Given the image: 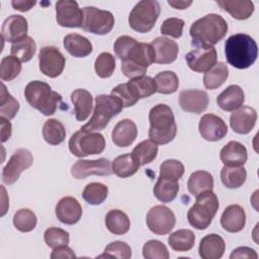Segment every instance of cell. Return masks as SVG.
Returning <instances> with one entry per match:
<instances>
[{"label":"cell","mask_w":259,"mask_h":259,"mask_svg":"<svg viewBox=\"0 0 259 259\" xmlns=\"http://www.w3.org/2000/svg\"><path fill=\"white\" fill-rule=\"evenodd\" d=\"M229 76V69L223 62L217 63L204 73L203 85L206 89L213 90L222 86Z\"/></svg>","instance_id":"35"},{"label":"cell","mask_w":259,"mask_h":259,"mask_svg":"<svg viewBox=\"0 0 259 259\" xmlns=\"http://www.w3.org/2000/svg\"><path fill=\"white\" fill-rule=\"evenodd\" d=\"M112 173L110 161L105 158L97 160H77L71 168V175L76 179H85L89 175L108 176Z\"/></svg>","instance_id":"15"},{"label":"cell","mask_w":259,"mask_h":259,"mask_svg":"<svg viewBox=\"0 0 259 259\" xmlns=\"http://www.w3.org/2000/svg\"><path fill=\"white\" fill-rule=\"evenodd\" d=\"M36 215L28 208H20L13 215L14 227L22 233L32 231L36 226Z\"/></svg>","instance_id":"43"},{"label":"cell","mask_w":259,"mask_h":259,"mask_svg":"<svg viewBox=\"0 0 259 259\" xmlns=\"http://www.w3.org/2000/svg\"><path fill=\"white\" fill-rule=\"evenodd\" d=\"M82 28L94 34H107L114 26V17L111 12L101 10L93 6H86L83 9Z\"/></svg>","instance_id":"10"},{"label":"cell","mask_w":259,"mask_h":259,"mask_svg":"<svg viewBox=\"0 0 259 259\" xmlns=\"http://www.w3.org/2000/svg\"><path fill=\"white\" fill-rule=\"evenodd\" d=\"M149 230L155 235L163 236L172 231L175 226L174 212L165 205H155L150 208L146 217Z\"/></svg>","instance_id":"12"},{"label":"cell","mask_w":259,"mask_h":259,"mask_svg":"<svg viewBox=\"0 0 259 259\" xmlns=\"http://www.w3.org/2000/svg\"><path fill=\"white\" fill-rule=\"evenodd\" d=\"M123 109V104L119 98L110 94H100L95 98V107L89 121L81 128L87 132L102 131L110 119Z\"/></svg>","instance_id":"6"},{"label":"cell","mask_w":259,"mask_h":259,"mask_svg":"<svg viewBox=\"0 0 259 259\" xmlns=\"http://www.w3.org/2000/svg\"><path fill=\"white\" fill-rule=\"evenodd\" d=\"M143 256L146 259H168L167 247L158 240H150L143 246Z\"/></svg>","instance_id":"52"},{"label":"cell","mask_w":259,"mask_h":259,"mask_svg":"<svg viewBox=\"0 0 259 259\" xmlns=\"http://www.w3.org/2000/svg\"><path fill=\"white\" fill-rule=\"evenodd\" d=\"M71 101L74 104L75 117L78 121H84L91 113L93 97L86 89H76L71 93Z\"/></svg>","instance_id":"28"},{"label":"cell","mask_w":259,"mask_h":259,"mask_svg":"<svg viewBox=\"0 0 259 259\" xmlns=\"http://www.w3.org/2000/svg\"><path fill=\"white\" fill-rule=\"evenodd\" d=\"M56 18L61 26L82 27L84 15L76 1L61 0L56 3Z\"/></svg>","instance_id":"16"},{"label":"cell","mask_w":259,"mask_h":259,"mask_svg":"<svg viewBox=\"0 0 259 259\" xmlns=\"http://www.w3.org/2000/svg\"><path fill=\"white\" fill-rule=\"evenodd\" d=\"M184 27V21L177 17H170L163 21L161 25V33L164 35H169L178 38L182 35Z\"/></svg>","instance_id":"53"},{"label":"cell","mask_w":259,"mask_h":259,"mask_svg":"<svg viewBox=\"0 0 259 259\" xmlns=\"http://www.w3.org/2000/svg\"><path fill=\"white\" fill-rule=\"evenodd\" d=\"M118 258V259H130L132 257V249L130 245L122 241H114L109 243L104 253L99 255L98 258Z\"/></svg>","instance_id":"49"},{"label":"cell","mask_w":259,"mask_h":259,"mask_svg":"<svg viewBox=\"0 0 259 259\" xmlns=\"http://www.w3.org/2000/svg\"><path fill=\"white\" fill-rule=\"evenodd\" d=\"M56 215L61 223L74 225L82 217V206L75 197L65 196L59 200L56 206Z\"/></svg>","instance_id":"21"},{"label":"cell","mask_w":259,"mask_h":259,"mask_svg":"<svg viewBox=\"0 0 259 259\" xmlns=\"http://www.w3.org/2000/svg\"><path fill=\"white\" fill-rule=\"evenodd\" d=\"M231 259H237V258H248V259H257L258 254L256 251L249 247H238L233 250V252L230 255Z\"/></svg>","instance_id":"54"},{"label":"cell","mask_w":259,"mask_h":259,"mask_svg":"<svg viewBox=\"0 0 259 259\" xmlns=\"http://www.w3.org/2000/svg\"><path fill=\"white\" fill-rule=\"evenodd\" d=\"M105 226L113 235H124L131 228V222L123 211L119 209H111L106 213Z\"/></svg>","instance_id":"31"},{"label":"cell","mask_w":259,"mask_h":259,"mask_svg":"<svg viewBox=\"0 0 259 259\" xmlns=\"http://www.w3.org/2000/svg\"><path fill=\"white\" fill-rule=\"evenodd\" d=\"M160 4L155 0L138 2L128 16L130 26L141 33L149 32L155 25L160 15Z\"/></svg>","instance_id":"8"},{"label":"cell","mask_w":259,"mask_h":259,"mask_svg":"<svg viewBox=\"0 0 259 259\" xmlns=\"http://www.w3.org/2000/svg\"><path fill=\"white\" fill-rule=\"evenodd\" d=\"M220 158L225 166H229V167L244 166V164L247 162V159H248L247 149L243 144L237 141H231L226 146H224L223 149L221 150Z\"/></svg>","instance_id":"23"},{"label":"cell","mask_w":259,"mask_h":259,"mask_svg":"<svg viewBox=\"0 0 259 259\" xmlns=\"http://www.w3.org/2000/svg\"><path fill=\"white\" fill-rule=\"evenodd\" d=\"M247 178V171L243 166L240 167H229L224 166L221 170L222 183L227 188H239L241 187Z\"/></svg>","instance_id":"38"},{"label":"cell","mask_w":259,"mask_h":259,"mask_svg":"<svg viewBox=\"0 0 259 259\" xmlns=\"http://www.w3.org/2000/svg\"><path fill=\"white\" fill-rule=\"evenodd\" d=\"M24 96L30 106L47 116L53 115L59 104H62V96L42 81L29 82L24 89Z\"/></svg>","instance_id":"5"},{"label":"cell","mask_w":259,"mask_h":259,"mask_svg":"<svg viewBox=\"0 0 259 259\" xmlns=\"http://www.w3.org/2000/svg\"><path fill=\"white\" fill-rule=\"evenodd\" d=\"M184 174V166L178 160H165L160 166V175L159 177L179 181V179Z\"/></svg>","instance_id":"51"},{"label":"cell","mask_w":259,"mask_h":259,"mask_svg":"<svg viewBox=\"0 0 259 259\" xmlns=\"http://www.w3.org/2000/svg\"><path fill=\"white\" fill-rule=\"evenodd\" d=\"M209 98L205 91L197 89L183 90L179 94V104L186 112L199 114L208 106Z\"/></svg>","instance_id":"18"},{"label":"cell","mask_w":259,"mask_h":259,"mask_svg":"<svg viewBox=\"0 0 259 259\" xmlns=\"http://www.w3.org/2000/svg\"><path fill=\"white\" fill-rule=\"evenodd\" d=\"M195 197V203L189 208L187 219L193 228L205 230L219 209V199L212 190L201 192Z\"/></svg>","instance_id":"7"},{"label":"cell","mask_w":259,"mask_h":259,"mask_svg":"<svg viewBox=\"0 0 259 259\" xmlns=\"http://www.w3.org/2000/svg\"><path fill=\"white\" fill-rule=\"evenodd\" d=\"M168 4L170 6H172L173 8H175V9H186L192 4V1H177V0L172 1V0H169Z\"/></svg>","instance_id":"58"},{"label":"cell","mask_w":259,"mask_h":259,"mask_svg":"<svg viewBox=\"0 0 259 259\" xmlns=\"http://www.w3.org/2000/svg\"><path fill=\"white\" fill-rule=\"evenodd\" d=\"M226 244L224 239L217 234H208L200 240L199 256L202 259H220L225 252Z\"/></svg>","instance_id":"26"},{"label":"cell","mask_w":259,"mask_h":259,"mask_svg":"<svg viewBox=\"0 0 259 259\" xmlns=\"http://www.w3.org/2000/svg\"><path fill=\"white\" fill-rule=\"evenodd\" d=\"M194 48L186 54L185 60L188 67L198 73H205L217 64V51L213 46L193 44Z\"/></svg>","instance_id":"11"},{"label":"cell","mask_w":259,"mask_h":259,"mask_svg":"<svg viewBox=\"0 0 259 259\" xmlns=\"http://www.w3.org/2000/svg\"><path fill=\"white\" fill-rule=\"evenodd\" d=\"M104 149L105 139L97 132H87L80 128L72 135L69 141L70 152L79 158L101 154Z\"/></svg>","instance_id":"9"},{"label":"cell","mask_w":259,"mask_h":259,"mask_svg":"<svg viewBox=\"0 0 259 259\" xmlns=\"http://www.w3.org/2000/svg\"><path fill=\"white\" fill-rule=\"evenodd\" d=\"M187 187H188V191L193 196H197L199 193L207 190H212V187H213L212 175L203 170L195 171L189 176Z\"/></svg>","instance_id":"33"},{"label":"cell","mask_w":259,"mask_h":259,"mask_svg":"<svg viewBox=\"0 0 259 259\" xmlns=\"http://www.w3.org/2000/svg\"><path fill=\"white\" fill-rule=\"evenodd\" d=\"M36 4L35 1H18V0H13L11 2V5L13 6L14 9L21 11V12H25L28 11L29 9H31L34 5Z\"/></svg>","instance_id":"57"},{"label":"cell","mask_w":259,"mask_h":259,"mask_svg":"<svg viewBox=\"0 0 259 259\" xmlns=\"http://www.w3.org/2000/svg\"><path fill=\"white\" fill-rule=\"evenodd\" d=\"M215 2L223 10L227 11L232 17L239 20L249 18L254 12V3L252 1L218 0Z\"/></svg>","instance_id":"30"},{"label":"cell","mask_w":259,"mask_h":259,"mask_svg":"<svg viewBox=\"0 0 259 259\" xmlns=\"http://www.w3.org/2000/svg\"><path fill=\"white\" fill-rule=\"evenodd\" d=\"M179 191L178 181L158 177L153 192L156 198L162 202H170L177 196Z\"/></svg>","instance_id":"36"},{"label":"cell","mask_w":259,"mask_h":259,"mask_svg":"<svg viewBox=\"0 0 259 259\" xmlns=\"http://www.w3.org/2000/svg\"><path fill=\"white\" fill-rule=\"evenodd\" d=\"M64 47L66 51L75 58H84L92 53L91 41L78 33H69L64 37Z\"/></svg>","instance_id":"29"},{"label":"cell","mask_w":259,"mask_h":259,"mask_svg":"<svg viewBox=\"0 0 259 259\" xmlns=\"http://www.w3.org/2000/svg\"><path fill=\"white\" fill-rule=\"evenodd\" d=\"M138 136V128L136 123L128 118H124L118 121L112 132L111 139L115 146L125 148L131 146Z\"/></svg>","instance_id":"24"},{"label":"cell","mask_w":259,"mask_h":259,"mask_svg":"<svg viewBox=\"0 0 259 259\" xmlns=\"http://www.w3.org/2000/svg\"><path fill=\"white\" fill-rule=\"evenodd\" d=\"M155 53V61L157 64H171L178 56V45L175 40H172L165 36H160L152 40L150 44Z\"/></svg>","instance_id":"22"},{"label":"cell","mask_w":259,"mask_h":259,"mask_svg":"<svg viewBox=\"0 0 259 259\" xmlns=\"http://www.w3.org/2000/svg\"><path fill=\"white\" fill-rule=\"evenodd\" d=\"M36 52V44L34 39L30 36H26L20 39L17 42L12 44L10 53L11 56L17 58L20 62H28L30 61Z\"/></svg>","instance_id":"39"},{"label":"cell","mask_w":259,"mask_h":259,"mask_svg":"<svg viewBox=\"0 0 259 259\" xmlns=\"http://www.w3.org/2000/svg\"><path fill=\"white\" fill-rule=\"evenodd\" d=\"M198 130L201 137L209 142L222 140L228 134V126L220 116L206 113L199 119Z\"/></svg>","instance_id":"17"},{"label":"cell","mask_w":259,"mask_h":259,"mask_svg":"<svg viewBox=\"0 0 259 259\" xmlns=\"http://www.w3.org/2000/svg\"><path fill=\"white\" fill-rule=\"evenodd\" d=\"M221 225L229 233L242 231L246 225V213L243 207L239 204L227 206L221 217Z\"/></svg>","instance_id":"25"},{"label":"cell","mask_w":259,"mask_h":259,"mask_svg":"<svg viewBox=\"0 0 259 259\" xmlns=\"http://www.w3.org/2000/svg\"><path fill=\"white\" fill-rule=\"evenodd\" d=\"M66 59L58 48L53 46L42 47L38 54V66L40 72L50 77L60 76L65 68Z\"/></svg>","instance_id":"14"},{"label":"cell","mask_w":259,"mask_h":259,"mask_svg":"<svg viewBox=\"0 0 259 259\" xmlns=\"http://www.w3.org/2000/svg\"><path fill=\"white\" fill-rule=\"evenodd\" d=\"M44 239L47 246H49L52 249H55L58 247L68 246L70 236L69 233L66 232L65 230L53 227L46 230L44 234Z\"/></svg>","instance_id":"46"},{"label":"cell","mask_w":259,"mask_h":259,"mask_svg":"<svg viewBox=\"0 0 259 259\" xmlns=\"http://www.w3.org/2000/svg\"><path fill=\"white\" fill-rule=\"evenodd\" d=\"M245 101L243 89L238 85L228 86L217 97V103L225 111H234L241 107Z\"/></svg>","instance_id":"27"},{"label":"cell","mask_w":259,"mask_h":259,"mask_svg":"<svg viewBox=\"0 0 259 259\" xmlns=\"http://www.w3.org/2000/svg\"><path fill=\"white\" fill-rule=\"evenodd\" d=\"M0 121H1V142L4 143L10 138L12 127L8 119L0 117Z\"/></svg>","instance_id":"56"},{"label":"cell","mask_w":259,"mask_h":259,"mask_svg":"<svg viewBox=\"0 0 259 259\" xmlns=\"http://www.w3.org/2000/svg\"><path fill=\"white\" fill-rule=\"evenodd\" d=\"M157 154L158 146L151 140L141 142L134 148L132 152V155L141 166L151 163L157 157Z\"/></svg>","instance_id":"41"},{"label":"cell","mask_w":259,"mask_h":259,"mask_svg":"<svg viewBox=\"0 0 259 259\" xmlns=\"http://www.w3.org/2000/svg\"><path fill=\"white\" fill-rule=\"evenodd\" d=\"M156 91L161 94H172L179 86V79L172 71H163L158 73L154 78Z\"/></svg>","instance_id":"40"},{"label":"cell","mask_w":259,"mask_h":259,"mask_svg":"<svg viewBox=\"0 0 259 259\" xmlns=\"http://www.w3.org/2000/svg\"><path fill=\"white\" fill-rule=\"evenodd\" d=\"M149 138L157 145H165L172 142L177 133L175 117L170 106L157 104L149 112Z\"/></svg>","instance_id":"3"},{"label":"cell","mask_w":259,"mask_h":259,"mask_svg":"<svg viewBox=\"0 0 259 259\" xmlns=\"http://www.w3.org/2000/svg\"><path fill=\"white\" fill-rule=\"evenodd\" d=\"M195 236L192 231L187 229L178 230L168 237L169 246L177 252H187L194 246Z\"/></svg>","instance_id":"34"},{"label":"cell","mask_w":259,"mask_h":259,"mask_svg":"<svg viewBox=\"0 0 259 259\" xmlns=\"http://www.w3.org/2000/svg\"><path fill=\"white\" fill-rule=\"evenodd\" d=\"M94 69L96 74L100 78L110 77L115 69V59L114 57L107 52L101 53L95 60Z\"/></svg>","instance_id":"47"},{"label":"cell","mask_w":259,"mask_h":259,"mask_svg":"<svg viewBox=\"0 0 259 259\" xmlns=\"http://www.w3.org/2000/svg\"><path fill=\"white\" fill-rule=\"evenodd\" d=\"M228 31L227 21L219 14L210 13L194 21L189 29L193 44L215 45Z\"/></svg>","instance_id":"4"},{"label":"cell","mask_w":259,"mask_h":259,"mask_svg":"<svg viewBox=\"0 0 259 259\" xmlns=\"http://www.w3.org/2000/svg\"><path fill=\"white\" fill-rule=\"evenodd\" d=\"M32 163L33 157L27 149H17L2 170V181L7 185L13 184L21 172L28 169Z\"/></svg>","instance_id":"13"},{"label":"cell","mask_w":259,"mask_h":259,"mask_svg":"<svg viewBox=\"0 0 259 259\" xmlns=\"http://www.w3.org/2000/svg\"><path fill=\"white\" fill-rule=\"evenodd\" d=\"M52 259H59V258H76L75 253L71 248L68 246L58 247L55 248L51 254Z\"/></svg>","instance_id":"55"},{"label":"cell","mask_w":259,"mask_h":259,"mask_svg":"<svg viewBox=\"0 0 259 259\" xmlns=\"http://www.w3.org/2000/svg\"><path fill=\"white\" fill-rule=\"evenodd\" d=\"M113 49L117 58L122 61L123 75L131 79L144 76L155 61V53L150 44L139 42L128 35L117 37Z\"/></svg>","instance_id":"1"},{"label":"cell","mask_w":259,"mask_h":259,"mask_svg":"<svg viewBox=\"0 0 259 259\" xmlns=\"http://www.w3.org/2000/svg\"><path fill=\"white\" fill-rule=\"evenodd\" d=\"M132 87L137 92L139 98H146L153 95L156 91V84L150 76H141L128 81Z\"/></svg>","instance_id":"48"},{"label":"cell","mask_w":259,"mask_h":259,"mask_svg":"<svg viewBox=\"0 0 259 259\" xmlns=\"http://www.w3.org/2000/svg\"><path fill=\"white\" fill-rule=\"evenodd\" d=\"M257 120V112L251 106H241L234 110L230 116V125L240 135H246L252 131Z\"/></svg>","instance_id":"20"},{"label":"cell","mask_w":259,"mask_h":259,"mask_svg":"<svg viewBox=\"0 0 259 259\" xmlns=\"http://www.w3.org/2000/svg\"><path fill=\"white\" fill-rule=\"evenodd\" d=\"M225 55L228 63L233 67L247 69L255 63L258 56V47L249 34L236 33L226 40Z\"/></svg>","instance_id":"2"},{"label":"cell","mask_w":259,"mask_h":259,"mask_svg":"<svg viewBox=\"0 0 259 259\" xmlns=\"http://www.w3.org/2000/svg\"><path fill=\"white\" fill-rule=\"evenodd\" d=\"M140 164L131 154H124L116 157L111 163V170L116 176L126 178L136 174L140 168Z\"/></svg>","instance_id":"32"},{"label":"cell","mask_w":259,"mask_h":259,"mask_svg":"<svg viewBox=\"0 0 259 259\" xmlns=\"http://www.w3.org/2000/svg\"><path fill=\"white\" fill-rule=\"evenodd\" d=\"M28 24L25 17L21 15H10L2 24L1 36L9 42H17L27 36Z\"/></svg>","instance_id":"19"},{"label":"cell","mask_w":259,"mask_h":259,"mask_svg":"<svg viewBox=\"0 0 259 259\" xmlns=\"http://www.w3.org/2000/svg\"><path fill=\"white\" fill-rule=\"evenodd\" d=\"M107 194L108 188L106 185L99 182H92L85 186L82 197L89 204L99 205L106 199Z\"/></svg>","instance_id":"42"},{"label":"cell","mask_w":259,"mask_h":259,"mask_svg":"<svg viewBox=\"0 0 259 259\" xmlns=\"http://www.w3.org/2000/svg\"><path fill=\"white\" fill-rule=\"evenodd\" d=\"M1 97H0V114L1 117L6 119H12L19 110L18 101L6 90L5 85H1Z\"/></svg>","instance_id":"44"},{"label":"cell","mask_w":259,"mask_h":259,"mask_svg":"<svg viewBox=\"0 0 259 259\" xmlns=\"http://www.w3.org/2000/svg\"><path fill=\"white\" fill-rule=\"evenodd\" d=\"M110 94L119 98L123 104V107H131L135 105L140 99L137 92L128 82L118 84L111 90Z\"/></svg>","instance_id":"50"},{"label":"cell","mask_w":259,"mask_h":259,"mask_svg":"<svg viewBox=\"0 0 259 259\" xmlns=\"http://www.w3.org/2000/svg\"><path fill=\"white\" fill-rule=\"evenodd\" d=\"M21 72L20 61L13 56H6L1 60L0 77L3 81H11L15 79Z\"/></svg>","instance_id":"45"},{"label":"cell","mask_w":259,"mask_h":259,"mask_svg":"<svg viewBox=\"0 0 259 259\" xmlns=\"http://www.w3.org/2000/svg\"><path fill=\"white\" fill-rule=\"evenodd\" d=\"M42 137L48 144L57 146L65 141L66 128L58 119L50 118L44 123Z\"/></svg>","instance_id":"37"}]
</instances>
